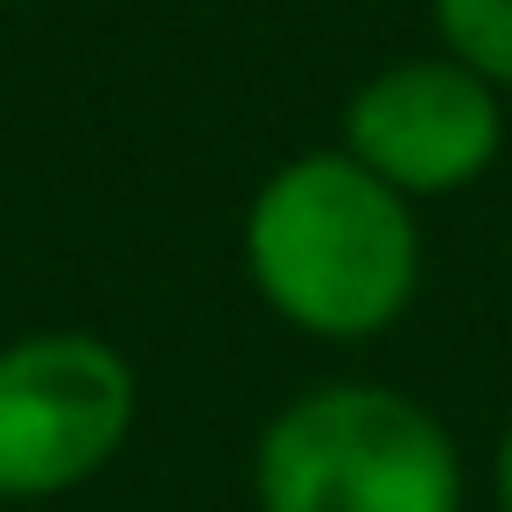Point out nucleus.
Segmentation results:
<instances>
[{
  "instance_id": "obj_4",
  "label": "nucleus",
  "mask_w": 512,
  "mask_h": 512,
  "mask_svg": "<svg viewBox=\"0 0 512 512\" xmlns=\"http://www.w3.org/2000/svg\"><path fill=\"white\" fill-rule=\"evenodd\" d=\"M505 148L498 92L456 57H407L365 78L344 106V155L400 197H442L477 183Z\"/></svg>"
},
{
  "instance_id": "obj_3",
  "label": "nucleus",
  "mask_w": 512,
  "mask_h": 512,
  "mask_svg": "<svg viewBox=\"0 0 512 512\" xmlns=\"http://www.w3.org/2000/svg\"><path fill=\"white\" fill-rule=\"evenodd\" d=\"M134 428V365L85 337L43 330L0 351V498L85 484Z\"/></svg>"
},
{
  "instance_id": "obj_2",
  "label": "nucleus",
  "mask_w": 512,
  "mask_h": 512,
  "mask_svg": "<svg viewBox=\"0 0 512 512\" xmlns=\"http://www.w3.org/2000/svg\"><path fill=\"white\" fill-rule=\"evenodd\" d=\"M260 512H463L449 428L393 386H316L253 449Z\"/></svg>"
},
{
  "instance_id": "obj_5",
  "label": "nucleus",
  "mask_w": 512,
  "mask_h": 512,
  "mask_svg": "<svg viewBox=\"0 0 512 512\" xmlns=\"http://www.w3.org/2000/svg\"><path fill=\"white\" fill-rule=\"evenodd\" d=\"M442 50L491 92H512V0H428Z\"/></svg>"
},
{
  "instance_id": "obj_1",
  "label": "nucleus",
  "mask_w": 512,
  "mask_h": 512,
  "mask_svg": "<svg viewBox=\"0 0 512 512\" xmlns=\"http://www.w3.org/2000/svg\"><path fill=\"white\" fill-rule=\"evenodd\" d=\"M260 295L316 337H379L421 281V232L400 190L351 155H295L246 211Z\"/></svg>"
},
{
  "instance_id": "obj_6",
  "label": "nucleus",
  "mask_w": 512,
  "mask_h": 512,
  "mask_svg": "<svg viewBox=\"0 0 512 512\" xmlns=\"http://www.w3.org/2000/svg\"><path fill=\"white\" fill-rule=\"evenodd\" d=\"M491 498H498V512H512V421H505V435L491 449Z\"/></svg>"
}]
</instances>
